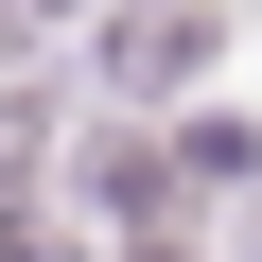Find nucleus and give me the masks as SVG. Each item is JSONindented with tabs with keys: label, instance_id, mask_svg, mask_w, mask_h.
Wrapping results in <instances>:
<instances>
[{
	"label": "nucleus",
	"instance_id": "1",
	"mask_svg": "<svg viewBox=\"0 0 262 262\" xmlns=\"http://www.w3.org/2000/svg\"><path fill=\"white\" fill-rule=\"evenodd\" d=\"M210 70V0H122L105 18V88H192Z\"/></svg>",
	"mask_w": 262,
	"mask_h": 262
}]
</instances>
